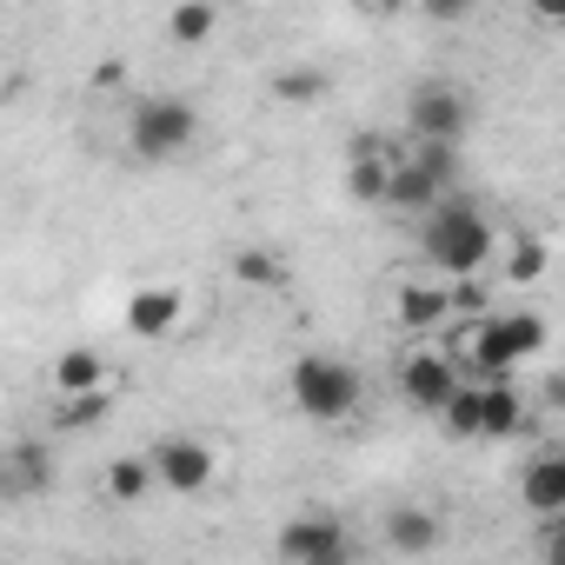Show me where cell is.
<instances>
[{
    "label": "cell",
    "instance_id": "6da1fadb",
    "mask_svg": "<svg viewBox=\"0 0 565 565\" xmlns=\"http://www.w3.org/2000/svg\"><path fill=\"white\" fill-rule=\"evenodd\" d=\"M545 340H552L545 313H472L466 333L452 347H439V353L459 373H479V386H492V380H512L525 360H539Z\"/></svg>",
    "mask_w": 565,
    "mask_h": 565
},
{
    "label": "cell",
    "instance_id": "7a4b0ae2",
    "mask_svg": "<svg viewBox=\"0 0 565 565\" xmlns=\"http://www.w3.org/2000/svg\"><path fill=\"white\" fill-rule=\"evenodd\" d=\"M419 246H426V259H433L446 279H472V273L492 266L499 233H492V220H486V206H479L472 193H446V200L419 220Z\"/></svg>",
    "mask_w": 565,
    "mask_h": 565
},
{
    "label": "cell",
    "instance_id": "3957f363",
    "mask_svg": "<svg viewBox=\"0 0 565 565\" xmlns=\"http://www.w3.org/2000/svg\"><path fill=\"white\" fill-rule=\"evenodd\" d=\"M193 140H200V107H193V100H180V94H147V100H134V114H127V153H134V160L167 167V160H180Z\"/></svg>",
    "mask_w": 565,
    "mask_h": 565
},
{
    "label": "cell",
    "instance_id": "277c9868",
    "mask_svg": "<svg viewBox=\"0 0 565 565\" xmlns=\"http://www.w3.org/2000/svg\"><path fill=\"white\" fill-rule=\"evenodd\" d=\"M287 393H294V406L307 413V419H320V426H340V419H353L360 413V373L347 366V360H333V353H300L294 360V373H287Z\"/></svg>",
    "mask_w": 565,
    "mask_h": 565
},
{
    "label": "cell",
    "instance_id": "5b68a950",
    "mask_svg": "<svg viewBox=\"0 0 565 565\" xmlns=\"http://www.w3.org/2000/svg\"><path fill=\"white\" fill-rule=\"evenodd\" d=\"M406 127H413V140L466 147V134H472V94H466L459 81H426V87H413V100H406Z\"/></svg>",
    "mask_w": 565,
    "mask_h": 565
},
{
    "label": "cell",
    "instance_id": "8992f818",
    "mask_svg": "<svg viewBox=\"0 0 565 565\" xmlns=\"http://www.w3.org/2000/svg\"><path fill=\"white\" fill-rule=\"evenodd\" d=\"M279 558L287 565H353V532L333 512H300L279 525Z\"/></svg>",
    "mask_w": 565,
    "mask_h": 565
},
{
    "label": "cell",
    "instance_id": "52a82bcc",
    "mask_svg": "<svg viewBox=\"0 0 565 565\" xmlns=\"http://www.w3.org/2000/svg\"><path fill=\"white\" fill-rule=\"evenodd\" d=\"M213 446L206 439H193V433H167L153 452H147V472H153V486L160 492H180V499H193V492H206L213 486Z\"/></svg>",
    "mask_w": 565,
    "mask_h": 565
},
{
    "label": "cell",
    "instance_id": "ba28073f",
    "mask_svg": "<svg viewBox=\"0 0 565 565\" xmlns=\"http://www.w3.org/2000/svg\"><path fill=\"white\" fill-rule=\"evenodd\" d=\"M393 373H399V393H406L419 413H439V406L459 393V380H466V373H459V366H452L439 347H419V353H406Z\"/></svg>",
    "mask_w": 565,
    "mask_h": 565
},
{
    "label": "cell",
    "instance_id": "9c48e42d",
    "mask_svg": "<svg viewBox=\"0 0 565 565\" xmlns=\"http://www.w3.org/2000/svg\"><path fill=\"white\" fill-rule=\"evenodd\" d=\"M459 313V294L452 287H426V279H406V287L393 294V320L406 327V333H433V327H446Z\"/></svg>",
    "mask_w": 565,
    "mask_h": 565
},
{
    "label": "cell",
    "instance_id": "30bf717a",
    "mask_svg": "<svg viewBox=\"0 0 565 565\" xmlns=\"http://www.w3.org/2000/svg\"><path fill=\"white\" fill-rule=\"evenodd\" d=\"M180 313H186V294H180V287H140L120 320H127L134 340H167V333L180 327Z\"/></svg>",
    "mask_w": 565,
    "mask_h": 565
},
{
    "label": "cell",
    "instance_id": "8fae6325",
    "mask_svg": "<svg viewBox=\"0 0 565 565\" xmlns=\"http://www.w3.org/2000/svg\"><path fill=\"white\" fill-rule=\"evenodd\" d=\"M519 499H525L539 519L565 512V452H558V446H545V452L525 459V472H519Z\"/></svg>",
    "mask_w": 565,
    "mask_h": 565
},
{
    "label": "cell",
    "instance_id": "7c38bea8",
    "mask_svg": "<svg viewBox=\"0 0 565 565\" xmlns=\"http://www.w3.org/2000/svg\"><path fill=\"white\" fill-rule=\"evenodd\" d=\"M393 153H399V140H386V134H360V140H353V167H347V186H353V200L380 206Z\"/></svg>",
    "mask_w": 565,
    "mask_h": 565
},
{
    "label": "cell",
    "instance_id": "4fadbf2b",
    "mask_svg": "<svg viewBox=\"0 0 565 565\" xmlns=\"http://www.w3.org/2000/svg\"><path fill=\"white\" fill-rule=\"evenodd\" d=\"M439 200H446V193H439V186H433V180H426V173H419V167H413L406 153H393L380 206H386V213H413V220H426V213H433Z\"/></svg>",
    "mask_w": 565,
    "mask_h": 565
},
{
    "label": "cell",
    "instance_id": "5bb4252c",
    "mask_svg": "<svg viewBox=\"0 0 565 565\" xmlns=\"http://www.w3.org/2000/svg\"><path fill=\"white\" fill-rule=\"evenodd\" d=\"M525 426H532V406H525V393H519L512 380L479 386V439H512V433H525Z\"/></svg>",
    "mask_w": 565,
    "mask_h": 565
},
{
    "label": "cell",
    "instance_id": "9a60e30c",
    "mask_svg": "<svg viewBox=\"0 0 565 565\" xmlns=\"http://www.w3.org/2000/svg\"><path fill=\"white\" fill-rule=\"evenodd\" d=\"M0 486H8V492H47L54 486V452L47 446H34V439H21V446H8V452H0Z\"/></svg>",
    "mask_w": 565,
    "mask_h": 565
},
{
    "label": "cell",
    "instance_id": "2e32d148",
    "mask_svg": "<svg viewBox=\"0 0 565 565\" xmlns=\"http://www.w3.org/2000/svg\"><path fill=\"white\" fill-rule=\"evenodd\" d=\"M47 380H54L61 399H87V393H107V360H100L94 347H67Z\"/></svg>",
    "mask_w": 565,
    "mask_h": 565
},
{
    "label": "cell",
    "instance_id": "e0dca14e",
    "mask_svg": "<svg viewBox=\"0 0 565 565\" xmlns=\"http://www.w3.org/2000/svg\"><path fill=\"white\" fill-rule=\"evenodd\" d=\"M439 512H426V505H393L386 512V545L393 552H406V558H426L433 545H439Z\"/></svg>",
    "mask_w": 565,
    "mask_h": 565
},
{
    "label": "cell",
    "instance_id": "ac0fdd59",
    "mask_svg": "<svg viewBox=\"0 0 565 565\" xmlns=\"http://www.w3.org/2000/svg\"><path fill=\"white\" fill-rule=\"evenodd\" d=\"M100 492H107L114 505H140V499L153 492L147 452H120V459H107V472H100Z\"/></svg>",
    "mask_w": 565,
    "mask_h": 565
},
{
    "label": "cell",
    "instance_id": "d6986e66",
    "mask_svg": "<svg viewBox=\"0 0 565 565\" xmlns=\"http://www.w3.org/2000/svg\"><path fill=\"white\" fill-rule=\"evenodd\" d=\"M399 153H406V160H413V167H419V173H426V180H433L439 193H459V147H433V140H406Z\"/></svg>",
    "mask_w": 565,
    "mask_h": 565
},
{
    "label": "cell",
    "instance_id": "ffe728a7",
    "mask_svg": "<svg viewBox=\"0 0 565 565\" xmlns=\"http://www.w3.org/2000/svg\"><path fill=\"white\" fill-rule=\"evenodd\" d=\"M213 28H220V8H213V0H180V8L167 14V34H173L180 47H200V41H213Z\"/></svg>",
    "mask_w": 565,
    "mask_h": 565
},
{
    "label": "cell",
    "instance_id": "44dd1931",
    "mask_svg": "<svg viewBox=\"0 0 565 565\" xmlns=\"http://www.w3.org/2000/svg\"><path fill=\"white\" fill-rule=\"evenodd\" d=\"M273 100L279 107H313V100H327V74L320 67H279L273 74Z\"/></svg>",
    "mask_w": 565,
    "mask_h": 565
},
{
    "label": "cell",
    "instance_id": "7402d4cb",
    "mask_svg": "<svg viewBox=\"0 0 565 565\" xmlns=\"http://www.w3.org/2000/svg\"><path fill=\"white\" fill-rule=\"evenodd\" d=\"M233 279H239V287H279V279H287V266H279L273 246H239V253H233Z\"/></svg>",
    "mask_w": 565,
    "mask_h": 565
},
{
    "label": "cell",
    "instance_id": "603a6c76",
    "mask_svg": "<svg viewBox=\"0 0 565 565\" xmlns=\"http://www.w3.org/2000/svg\"><path fill=\"white\" fill-rule=\"evenodd\" d=\"M439 419L452 439H479V380H459V393L439 406Z\"/></svg>",
    "mask_w": 565,
    "mask_h": 565
},
{
    "label": "cell",
    "instance_id": "cb8c5ba5",
    "mask_svg": "<svg viewBox=\"0 0 565 565\" xmlns=\"http://www.w3.org/2000/svg\"><path fill=\"white\" fill-rule=\"evenodd\" d=\"M107 413H114V393H87V399H61V426L67 433H94V426H107Z\"/></svg>",
    "mask_w": 565,
    "mask_h": 565
},
{
    "label": "cell",
    "instance_id": "d4e9b609",
    "mask_svg": "<svg viewBox=\"0 0 565 565\" xmlns=\"http://www.w3.org/2000/svg\"><path fill=\"white\" fill-rule=\"evenodd\" d=\"M505 273H512V287L539 279V273H545V239H539V233H519V239L505 246Z\"/></svg>",
    "mask_w": 565,
    "mask_h": 565
},
{
    "label": "cell",
    "instance_id": "484cf974",
    "mask_svg": "<svg viewBox=\"0 0 565 565\" xmlns=\"http://www.w3.org/2000/svg\"><path fill=\"white\" fill-rule=\"evenodd\" d=\"M539 552H545V565H565V512L539 519Z\"/></svg>",
    "mask_w": 565,
    "mask_h": 565
}]
</instances>
